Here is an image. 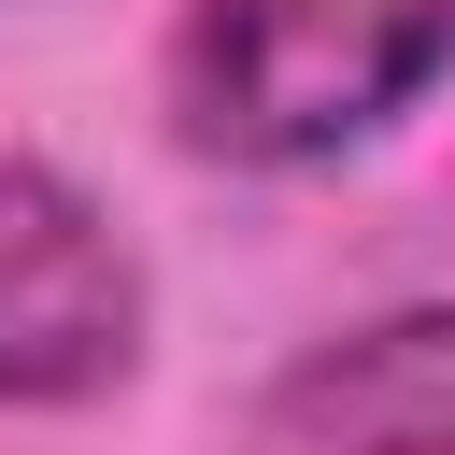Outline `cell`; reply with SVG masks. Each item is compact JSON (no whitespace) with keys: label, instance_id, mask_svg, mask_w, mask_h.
Wrapping results in <instances>:
<instances>
[{"label":"cell","instance_id":"obj_1","mask_svg":"<svg viewBox=\"0 0 455 455\" xmlns=\"http://www.w3.org/2000/svg\"><path fill=\"white\" fill-rule=\"evenodd\" d=\"M455 71V0H185L171 128L228 171H313Z\"/></svg>","mask_w":455,"mask_h":455},{"label":"cell","instance_id":"obj_2","mask_svg":"<svg viewBox=\"0 0 455 455\" xmlns=\"http://www.w3.org/2000/svg\"><path fill=\"white\" fill-rule=\"evenodd\" d=\"M142 370V270L100 228L85 185H57L28 142H0V398L71 412Z\"/></svg>","mask_w":455,"mask_h":455},{"label":"cell","instance_id":"obj_3","mask_svg":"<svg viewBox=\"0 0 455 455\" xmlns=\"http://www.w3.org/2000/svg\"><path fill=\"white\" fill-rule=\"evenodd\" d=\"M256 427H270V455H455V299L313 341L256 398Z\"/></svg>","mask_w":455,"mask_h":455}]
</instances>
